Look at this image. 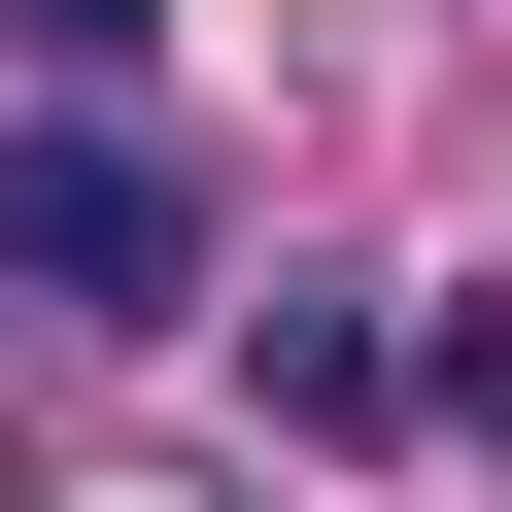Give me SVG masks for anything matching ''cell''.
Returning a JSON list of instances; mask_svg holds the SVG:
<instances>
[{
	"mask_svg": "<svg viewBox=\"0 0 512 512\" xmlns=\"http://www.w3.org/2000/svg\"><path fill=\"white\" fill-rule=\"evenodd\" d=\"M0 274L137 342V308H205V205H171V171L103 137V103H35V137H0Z\"/></svg>",
	"mask_w": 512,
	"mask_h": 512,
	"instance_id": "obj_1",
	"label": "cell"
},
{
	"mask_svg": "<svg viewBox=\"0 0 512 512\" xmlns=\"http://www.w3.org/2000/svg\"><path fill=\"white\" fill-rule=\"evenodd\" d=\"M35 35H69V69H103V35H137V0H35Z\"/></svg>",
	"mask_w": 512,
	"mask_h": 512,
	"instance_id": "obj_3",
	"label": "cell"
},
{
	"mask_svg": "<svg viewBox=\"0 0 512 512\" xmlns=\"http://www.w3.org/2000/svg\"><path fill=\"white\" fill-rule=\"evenodd\" d=\"M410 410H478V444H512V308H444V342H410Z\"/></svg>",
	"mask_w": 512,
	"mask_h": 512,
	"instance_id": "obj_2",
	"label": "cell"
}]
</instances>
